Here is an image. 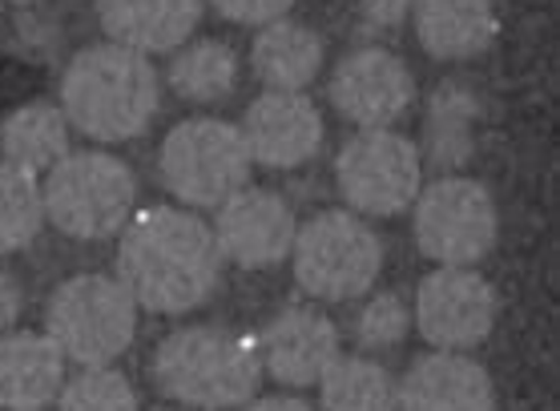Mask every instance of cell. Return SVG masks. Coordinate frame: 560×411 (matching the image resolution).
<instances>
[{"label": "cell", "instance_id": "obj_6", "mask_svg": "<svg viewBox=\"0 0 560 411\" xmlns=\"http://www.w3.org/2000/svg\"><path fill=\"white\" fill-rule=\"evenodd\" d=\"M294 283L311 298H363L383 270V243L355 210H323L299 226L291 246Z\"/></svg>", "mask_w": 560, "mask_h": 411}, {"label": "cell", "instance_id": "obj_2", "mask_svg": "<svg viewBox=\"0 0 560 411\" xmlns=\"http://www.w3.org/2000/svg\"><path fill=\"white\" fill-rule=\"evenodd\" d=\"M162 105V85L145 52L126 45H90L61 78L65 121L93 142H129L145 133Z\"/></svg>", "mask_w": 560, "mask_h": 411}, {"label": "cell", "instance_id": "obj_18", "mask_svg": "<svg viewBox=\"0 0 560 411\" xmlns=\"http://www.w3.org/2000/svg\"><path fill=\"white\" fill-rule=\"evenodd\" d=\"M411 16L420 45L435 61H468L497 40L492 0H416Z\"/></svg>", "mask_w": 560, "mask_h": 411}, {"label": "cell", "instance_id": "obj_14", "mask_svg": "<svg viewBox=\"0 0 560 411\" xmlns=\"http://www.w3.org/2000/svg\"><path fill=\"white\" fill-rule=\"evenodd\" d=\"M238 133H243L246 154L255 166L294 169L318 154L323 117H318L315 102L303 93L267 90L246 109V121L238 126Z\"/></svg>", "mask_w": 560, "mask_h": 411}, {"label": "cell", "instance_id": "obj_20", "mask_svg": "<svg viewBox=\"0 0 560 411\" xmlns=\"http://www.w3.org/2000/svg\"><path fill=\"white\" fill-rule=\"evenodd\" d=\"M476 117H480V97L459 85L444 81L428 102L423 114V154L428 166L435 169H459L468 166L471 150H476Z\"/></svg>", "mask_w": 560, "mask_h": 411}, {"label": "cell", "instance_id": "obj_13", "mask_svg": "<svg viewBox=\"0 0 560 411\" xmlns=\"http://www.w3.org/2000/svg\"><path fill=\"white\" fill-rule=\"evenodd\" d=\"M258 360L270 379L311 387L339 360V327L315 307H287L255 334Z\"/></svg>", "mask_w": 560, "mask_h": 411}, {"label": "cell", "instance_id": "obj_28", "mask_svg": "<svg viewBox=\"0 0 560 411\" xmlns=\"http://www.w3.org/2000/svg\"><path fill=\"white\" fill-rule=\"evenodd\" d=\"M416 0H359V25L368 33H392L411 16Z\"/></svg>", "mask_w": 560, "mask_h": 411}, {"label": "cell", "instance_id": "obj_12", "mask_svg": "<svg viewBox=\"0 0 560 411\" xmlns=\"http://www.w3.org/2000/svg\"><path fill=\"white\" fill-rule=\"evenodd\" d=\"M210 231H214V243L222 250V262L258 270L279 267L282 258H291L299 222H294L287 198H279L275 190L243 186L234 198L218 206V219Z\"/></svg>", "mask_w": 560, "mask_h": 411}, {"label": "cell", "instance_id": "obj_7", "mask_svg": "<svg viewBox=\"0 0 560 411\" xmlns=\"http://www.w3.org/2000/svg\"><path fill=\"white\" fill-rule=\"evenodd\" d=\"M250 154L238 126L218 121V117H190L182 126L170 129L158 154V169L166 190L186 206H218L250 186Z\"/></svg>", "mask_w": 560, "mask_h": 411}, {"label": "cell", "instance_id": "obj_16", "mask_svg": "<svg viewBox=\"0 0 560 411\" xmlns=\"http://www.w3.org/2000/svg\"><path fill=\"white\" fill-rule=\"evenodd\" d=\"M206 0H97V21L114 45L170 52L202 21Z\"/></svg>", "mask_w": 560, "mask_h": 411}, {"label": "cell", "instance_id": "obj_24", "mask_svg": "<svg viewBox=\"0 0 560 411\" xmlns=\"http://www.w3.org/2000/svg\"><path fill=\"white\" fill-rule=\"evenodd\" d=\"M45 202H40L37 174L0 162V255L25 250L40 234Z\"/></svg>", "mask_w": 560, "mask_h": 411}, {"label": "cell", "instance_id": "obj_5", "mask_svg": "<svg viewBox=\"0 0 560 411\" xmlns=\"http://www.w3.org/2000/svg\"><path fill=\"white\" fill-rule=\"evenodd\" d=\"M45 334H49L65 363L81 367H109L117 355H126L138 334V303L121 279L109 274H77L52 291L45 310Z\"/></svg>", "mask_w": 560, "mask_h": 411}, {"label": "cell", "instance_id": "obj_1", "mask_svg": "<svg viewBox=\"0 0 560 411\" xmlns=\"http://www.w3.org/2000/svg\"><path fill=\"white\" fill-rule=\"evenodd\" d=\"M117 279L138 307L153 315H186L218 291L222 250L198 214L178 206H150L121 226Z\"/></svg>", "mask_w": 560, "mask_h": 411}, {"label": "cell", "instance_id": "obj_29", "mask_svg": "<svg viewBox=\"0 0 560 411\" xmlns=\"http://www.w3.org/2000/svg\"><path fill=\"white\" fill-rule=\"evenodd\" d=\"M21 310H25V286L16 274L0 270V331H9L21 319Z\"/></svg>", "mask_w": 560, "mask_h": 411}, {"label": "cell", "instance_id": "obj_3", "mask_svg": "<svg viewBox=\"0 0 560 411\" xmlns=\"http://www.w3.org/2000/svg\"><path fill=\"white\" fill-rule=\"evenodd\" d=\"M153 379L186 408H243L262 384L255 334L230 327H182L162 339L153 355Z\"/></svg>", "mask_w": 560, "mask_h": 411}, {"label": "cell", "instance_id": "obj_26", "mask_svg": "<svg viewBox=\"0 0 560 411\" xmlns=\"http://www.w3.org/2000/svg\"><path fill=\"white\" fill-rule=\"evenodd\" d=\"M411 327V315L404 307V298L399 295H371L355 315V343L368 351H387V348H399L404 343V334Z\"/></svg>", "mask_w": 560, "mask_h": 411}, {"label": "cell", "instance_id": "obj_10", "mask_svg": "<svg viewBox=\"0 0 560 411\" xmlns=\"http://www.w3.org/2000/svg\"><path fill=\"white\" fill-rule=\"evenodd\" d=\"M416 322L440 351L480 348L497 327V291L468 267H440L416 291Z\"/></svg>", "mask_w": 560, "mask_h": 411}, {"label": "cell", "instance_id": "obj_22", "mask_svg": "<svg viewBox=\"0 0 560 411\" xmlns=\"http://www.w3.org/2000/svg\"><path fill=\"white\" fill-rule=\"evenodd\" d=\"M234 85H238V57L226 40H194L170 61V90L186 102H226Z\"/></svg>", "mask_w": 560, "mask_h": 411}, {"label": "cell", "instance_id": "obj_9", "mask_svg": "<svg viewBox=\"0 0 560 411\" xmlns=\"http://www.w3.org/2000/svg\"><path fill=\"white\" fill-rule=\"evenodd\" d=\"M335 178H339L347 206H355V214L392 219L416 202L423 181V157L395 129H359L339 150Z\"/></svg>", "mask_w": 560, "mask_h": 411}, {"label": "cell", "instance_id": "obj_17", "mask_svg": "<svg viewBox=\"0 0 560 411\" xmlns=\"http://www.w3.org/2000/svg\"><path fill=\"white\" fill-rule=\"evenodd\" d=\"M65 384V355L49 334H4L0 339V408L45 411Z\"/></svg>", "mask_w": 560, "mask_h": 411}, {"label": "cell", "instance_id": "obj_25", "mask_svg": "<svg viewBox=\"0 0 560 411\" xmlns=\"http://www.w3.org/2000/svg\"><path fill=\"white\" fill-rule=\"evenodd\" d=\"M61 411H138V396L114 367H85L57 391Z\"/></svg>", "mask_w": 560, "mask_h": 411}, {"label": "cell", "instance_id": "obj_8", "mask_svg": "<svg viewBox=\"0 0 560 411\" xmlns=\"http://www.w3.org/2000/svg\"><path fill=\"white\" fill-rule=\"evenodd\" d=\"M500 234L492 193L471 178H440L416 193V243L440 267H476Z\"/></svg>", "mask_w": 560, "mask_h": 411}, {"label": "cell", "instance_id": "obj_11", "mask_svg": "<svg viewBox=\"0 0 560 411\" xmlns=\"http://www.w3.org/2000/svg\"><path fill=\"white\" fill-rule=\"evenodd\" d=\"M416 102L404 57L380 45L351 49L331 73V105L359 129H392Z\"/></svg>", "mask_w": 560, "mask_h": 411}, {"label": "cell", "instance_id": "obj_27", "mask_svg": "<svg viewBox=\"0 0 560 411\" xmlns=\"http://www.w3.org/2000/svg\"><path fill=\"white\" fill-rule=\"evenodd\" d=\"M214 13H222L226 21L234 25H270V21H279V16L291 13L294 0H206Z\"/></svg>", "mask_w": 560, "mask_h": 411}, {"label": "cell", "instance_id": "obj_15", "mask_svg": "<svg viewBox=\"0 0 560 411\" xmlns=\"http://www.w3.org/2000/svg\"><path fill=\"white\" fill-rule=\"evenodd\" d=\"M395 411H497L492 379L464 351H435L395 384Z\"/></svg>", "mask_w": 560, "mask_h": 411}, {"label": "cell", "instance_id": "obj_23", "mask_svg": "<svg viewBox=\"0 0 560 411\" xmlns=\"http://www.w3.org/2000/svg\"><path fill=\"white\" fill-rule=\"evenodd\" d=\"M323 411H395L392 372L363 355H339L318 379Z\"/></svg>", "mask_w": 560, "mask_h": 411}, {"label": "cell", "instance_id": "obj_30", "mask_svg": "<svg viewBox=\"0 0 560 411\" xmlns=\"http://www.w3.org/2000/svg\"><path fill=\"white\" fill-rule=\"evenodd\" d=\"M246 411H315V408L303 403L299 396H267V399H250Z\"/></svg>", "mask_w": 560, "mask_h": 411}, {"label": "cell", "instance_id": "obj_4", "mask_svg": "<svg viewBox=\"0 0 560 411\" xmlns=\"http://www.w3.org/2000/svg\"><path fill=\"white\" fill-rule=\"evenodd\" d=\"M40 202H45V219L61 234L97 243V238L121 234V226L133 219L138 181L121 157L105 150H81V154H65L45 174Z\"/></svg>", "mask_w": 560, "mask_h": 411}, {"label": "cell", "instance_id": "obj_31", "mask_svg": "<svg viewBox=\"0 0 560 411\" xmlns=\"http://www.w3.org/2000/svg\"><path fill=\"white\" fill-rule=\"evenodd\" d=\"M16 4H28V0H16Z\"/></svg>", "mask_w": 560, "mask_h": 411}, {"label": "cell", "instance_id": "obj_21", "mask_svg": "<svg viewBox=\"0 0 560 411\" xmlns=\"http://www.w3.org/2000/svg\"><path fill=\"white\" fill-rule=\"evenodd\" d=\"M4 162L25 174H49L69 154V121L57 105L28 102L0 126Z\"/></svg>", "mask_w": 560, "mask_h": 411}, {"label": "cell", "instance_id": "obj_19", "mask_svg": "<svg viewBox=\"0 0 560 411\" xmlns=\"http://www.w3.org/2000/svg\"><path fill=\"white\" fill-rule=\"evenodd\" d=\"M250 64L267 90L303 93L323 69V37L303 21L279 16L258 28L255 45H250Z\"/></svg>", "mask_w": 560, "mask_h": 411}]
</instances>
